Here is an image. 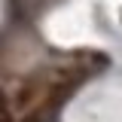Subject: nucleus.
<instances>
[{"instance_id":"f257e3e1","label":"nucleus","mask_w":122,"mask_h":122,"mask_svg":"<svg viewBox=\"0 0 122 122\" xmlns=\"http://www.w3.org/2000/svg\"><path fill=\"white\" fill-rule=\"evenodd\" d=\"M0 122H12V113H9V104H6L3 92H0Z\"/></svg>"}]
</instances>
